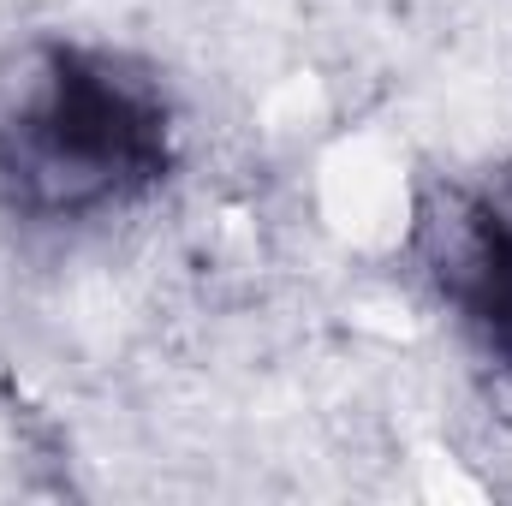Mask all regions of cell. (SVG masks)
<instances>
[{"label":"cell","instance_id":"2","mask_svg":"<svg viewBox=\"0 0 512 506\" xmlns=\"http://www.w3.org/2000/svg\"><path fill=\"white\" fill-rule=\"evenodd\" d=\"M417 245L435 292L453 304L477 352L512 376V191L447 185L429 197Z\"/></svg>","mask_w":512,"mask_h":506},{"label":"cell","instance_id":"1","mask_svg":"<svg viewBox=\"0 0 512 506\" xmlns=\"http://www.w3.org/2000/svg\"><path fill=\"white\" fill-rule=\"evenodd\" d=\"M173 173L161 84L108 48L36 42L0 84V203L30 221H90Z\"/></svg>","mask_w":512,"mask_h":506}]
</instances>
